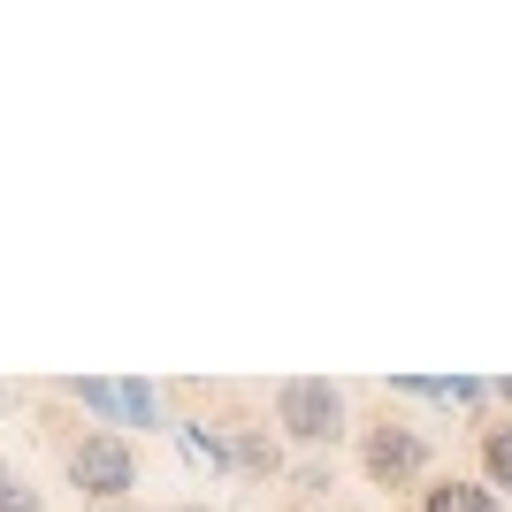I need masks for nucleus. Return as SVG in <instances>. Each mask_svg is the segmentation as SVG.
I'll return each mask as SVG.
<instances>
[{
	"instance_id": "nucleus-10",
	"label": "nucleus",
	"mask_w": 512,
	"mask_h": 512,
	"mask_svg": "<svg viewBox=\"0 0 512 512\" xmlns=\"http://www.w3.org/2000/svg\"><path fill=\"white\" fill-rule=\"evenodd\" d=\"M0 512H46V505H39V490H23L16 474H8V459H0Z\"/></svg>"
},
{
	"instance_id": "nucleus-12",
	"label": "nucleus",
	"mask_w": 512,
	"mask_h": 512,
	"mask_svg": "<svg viewBox=\"0 0 512 512\" xmlns=\"http://www.w3.org/2000/svg\"><path fill=\"white\" fill-rule=\"evenodd\" d=\"M176 512H214V505H176Z\"/></svg>"
},
{
	"instance_id": "nucleus-5",
	"label": "nucleus",
	"mask_w": 512,
	"mask_h": 512,
	"mask_svg": "<svg viewBox=\"0 0 512 512\" xmlns=\"http://www.w3.org/2000/svg\"><path fill=\"white\" fill-rule=\"evenodd\" d=\"M390 390H398V398H428V406H459V413L497 398V383H482V375H398Z\"/></svg>"
},
{
	"instance_id": "nucleus-2",
	"label": "nucleus",
	"mask_w": 512,
	"mask_h": 512,
	"mask_svg": "<svg viewBox=\"0 0 512 512\" xmlns=\"http://www.w3.org/2000/svg\"><path fill=\"white\" fill-rule=\"evenodd\" d=\"M69 490L85 497H130L138 490V451L115 436V428H92L69 444Z\"/></svg>"
},
{
	"instance_id": "nucleus-7",
	"label": "nucleus",
	"mask_w": 512,
	"mask_h": 512,
	"mask_svg": "<svg viewBox=\"0 0 512 512\" xmlns=\"http://www.w3.org/2000/svg\"><path fill=\"white\" fill-rule=\"evenodd\" d=\"M176 436H184V459H192V467H207V474H230V467H237V444L222 436V428H207V421H184Z\"/></svg>"
},
{
	"instance_id": "nucleus-11",
	"label": "nucleus",
	"mask_w": 512,
	"mask_h": 512,
	"mask_svg": "<svg viewBox=\"0 0 512 512\" xmlns=\"http://www.w3.org/2000/svg\"><path fill=\"white\" fill-rule=\"evenodd\" d=\"M497 406H505V421H512V375H505V383H497Z\"/></svg>"
},
{
	"instance_id": "nucleus-1",
	"label": "nucleus",
	"mask_w": 512,
	"mask_h": 512,
	"mask_svg": "<svg viewBox=\"0 0 512 512\" xmlns=\"http://www.w3.org/2000/svg\"><path fill=\"white\" fill-rule=\"evenodd\" d=\"M276 428L299 451H329L344 436V390L329 383V375H291V383L276 390Z\"/></svg>"
},
{
	"instance_id": "nucleus-9",
	"label": "nucleus",
	"mask_w": 512,
	"mask_h": 512,
	"mask_svg": "<svg viewBox=\"0 0 512 512\" xmlns=\"http://www.w3.org/2000/svg\"><path fill=\"white\" fill-rule=\"evenodd\" d=\"M237 467H245V474H276V467H283V451H276V444H260V436H237Z\"/></svg>"
},
{
	"instance_id": "nucleus-6",
	"label": "nucleus",
	"mask_w": 512,
	"mask_h": 512,
	"mask_svg": "<svg viewBox=\"0 0 512 512\" xmlns=\"http://www.w3.org/2000/svg\"><path fill=\"white\" fill-rule=\"evenodd\" d=\"M421 512H505V497H497L490 482H459V474H444V482H428V490H421Z\"/></svg>"
},
{
	"instance_id": "nucleus-8",
	"label": "nucleus",
	"mask_w": 512,
	"mask_h": 512,
	"mask_svg": "<svg viewBox=\"0 0 512 512\" xmlns=\"http://www.w3.org/2000/svg\"><path fill=\"white\" fill-rule=\"evenodd\" d=\"M482 482H490L497 497L512 490V421H497V428H482Z\"/></svg>"
},
{
	"instance_id": "nucleus-4",
	"label": "nucleus",
	"mask_w": 512,
	"mask_h": 512,
	"mask_svg": "<svg viewBox=\"0 0 512 512\" xmlns=\"http://www.w3.org/2000/svg\"><path fill=\"white\" fill-rule=\"evenodd\" d=\"M69 398H85L115 428H161V390L153 383H69Z\"/></svg>"
},
{
	"instance_id": "nucleus-3",
	"label": "nucleus",
	"mask_w": 512,
	"mask_h": 512,
	"mask_svg": "<svg viewBox=\"0 0 512 512\" xmlns=\"http://www.w3.org/2000/svg\"><path fill=\"white\" fill-rule=\"evenodd\" d=\"M360 467H367L375 490H413V482L428 474V436H421V428H406V421L367 428V436H360Z\"/></svg>"
}]
</instances>
